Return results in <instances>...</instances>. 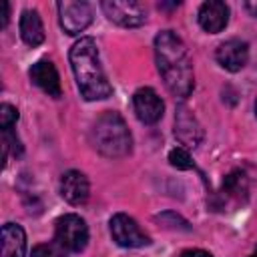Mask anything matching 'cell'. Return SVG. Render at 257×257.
<instances>
[{
    "label": "cell",
    "mask_w": 257,
    "mask_h": 257,
    "mask_svg": "<svg viewBox=\"0 0 257 257\" xmlns=\"http://www.w3.org/2000/svg\"><path fill=\"white\" fill-rule=\"evenodd\" d=\"M155 58L165 86L173 96L185 100L195 86L193 66L183 40L173 30H163L155 38Z\"/></svg>",
    "instance_id": "1"
},
{
    "label": "cell",
    "mask_w": 257,
    "mask_h": 257,
    "mask_svg": "<svg viewBox=\"0 0 257 257\" xmlns=\"http://www.w3.org/2000/svg\"><path fill=\"white\" fill-rule=\"evenodd\" d=\"M68 56L78 90L86 100H100L110 96L112 86L104 76L98 58V48L92 38H80L78 42H74Z\"/></svg>",
    "instance_id": "2"
},
{
    "label": "cell",
    "mask_w": 257,
    "mask_h": 257,
    "mask_svg": "<svg viewBox=\"0 0 257 257\" xmlns=\"http://www.w3.org/2000/svg\"><path fill=\"white\" fill-rule=\"evenodd\" d=\"M90 141L94 149L108 157V159H120L126 157L133 149V137L128 133L126 122L118 112H102L90 131Z\"/></svg>",
    "instance_id": "3"
},
{
    "label": "cell",
    "mask_w": 257,
    "mask_h": 257,
    "mask_svg": "<svg viewBox=\"0 0 257 257\" xmlns=\"http://www.w3.org/2000/svg\"><path fill=\"white\" fill-rule=\"evenodd\" d=\"M54 241L62 245L66 251H82L88 243V227L84 219H80L74 213L58 217L54 227Z\"/></svg>",
    "instance_id": "4"
},
{
    "label": "cell",
    "mask_w": 257,
    "mask_h": 257,
    "mask_svg": "<svg viewBox=\"0 0 257 257\" xmlns=\"http://www.w3.org/2000/svg\"><path fill=\"white\" fill-rule=\"evenodd\" d=\"M110 235L114 239L116 245L120 247H145L151 243L149 235L145 231H141V227L137 225V221L124 213H116L110 219Z\"/></svg>",
    "instance_id": "5"
},
{
    "label": "cell",
    "mask_w": 257,
    "mask_h": 257,
    "mask_svg": "<svg viewBox=\"0 0 257 257\" xmlns=\"http://www.w3.org/2000/svg\"><path fill=\"white\" fill-rule=\"evenodd\" d=\"M58 16L60 26L66 34H80L92 22V8L88 2L62 0L58 2Z\"/></svg>",
    "instance_id": "6"
},
{
    "label": "cell",
    "mask_w": 257,
    "mask_h": 257,
    "mask_svg": "<svg viewBox=\"0 0 257 257\" xmlns=\"http://www.w3.org/2000/svg\"><path fill=\"white\" fill-rule=\"evenodd\" d=\"M100 6L104 10V14L108 16V20H112L124 28H137V26L145 24V20H147V12L139 2L104 0Z\"/></svg>",
    "instance_id": "7"
},
{
    "label": "cell",
    "mask_w": 257,
    "mask_h": 257,
    "mask_svg": "<svg viewBox=\"0 0 257 257\" xmlns=\"http://www.w3.org/2000/svg\"><path fill=\"white\" fill-rule=\"evenodd\" d=\"M175 137L179 139L181 145L195 149L203 141V128L195 114L187 108V104H179L175 112Z\"/></svg>",
    "instance_id": "8"
},
{
    "label": "cell",
    "mask_w": 257,
    "mask_h": 257,
    "mask_svg": "<svg viewBox=\"0 0 257 257\" xmlns=\"http://www.w3.org/2000/svg\"><path fill=\"white\" fill-rule=\"evenodd\" d=\"M133 106H135V112H137L139 120L145 122V124L159 122L163 112H165V104H163L161 96L153 88H149V86L139 88L133 94Z\"/></svg>",
    "instance_id": "9"
},
{
    "label": "cell",
    "mask_w": 257,
    "mask_h": 257,
    "mask_svg": "<svg viewBox=\"0 0 257 257\" xmlns=\"http://www.w3.org/2000/svg\"><path fill=\"white\" fill-rule=\"evenodd\" d=\"M247 60H249V46L239 38H231L219 44L217 48V62L229 72L241 70L247 64Z\"/></svg>",
    "instance_id": "10"
},
{
    "label": "cell",
    "mask_w": 257,
    "mask_h": 257,
    "mask_svg": "<svg viewBox=\"0 0 257 257\" xmlns=\"http://www.w3.org/2000/svg\"><path fill=\"white\" fill-rule=\"evenodd\" d=\"M229 22V6L221 0H209L203 2L199 8V24L203 30L217 34L221 32Z\"/></svg>",
    "instance_id": "11"
},
{
    "label": "cell",
    "mask_w": 257,
    "mask_h": 257,
    "mask_svg": "<svg viewBox=\"0 0 257 257\" xmlns=\"http://www.w3.org/2000/svg\"><path fill=\"white\" fill-rule=\"evenodd\" d=\"M88 193H90V187H88V179L84 177V173L68 171L62 175L60 195L64 197V201H68L70 205H82V203H86Z\"/></svg>",
    "instance_id": "12"
},
{
    "label": "cell",
    "mask_w": 257,
    "mask_h": 257,
    "mask_svg": "<svg viewBox=\"0 0 257 257\" xmlns=\"http://www.w3.org/2000/svg\"><path fill=\"white\" fill-rule=\"evenodd\" d=\"M30 78L32 82L42 88L48 96H54L58 98L62 94V88H60V78H58V72L54 68V64L50 60H38L32 64L30 68Z\"/></svg>",
    "instance_id": "13"
},
{
    "label": "cell",
    "mask_w": 257,
    "mask_h": 257,
    "mask_svg": "<svg viewBox=\"0 0 257 257\" xmlns=\"http://www.w3.org/2000/svg\"><path fill=\"white\" fill-rule=\"evenodd\" d=\"M2 257H26V235L20 225L2 227Z\"/></svg>",
    "instance_id": "14"
},
{
    "label": "cell",
    "mask_w": 257,
    "mask_h": 257,
    "mask_svg": "<svg viewBox=\"0 0 257 257\" xmlns=\"http://www.w3.org/2000/svg\"><path fill=\"white\" fill-rule=\"evenodd\" d=\"M20 36L28 46H38L44 42V26L36 10H24L20 18Z\"/></svg>",
    "instance_id": "15"
},
{
    "label": "cell",
    "mask_w": 257,
    "mask_h": 257,
    "mask_svg": "<svg viewBox=\"0 0 257 257\" xmlns=\"http://www.w3.org/2000/svg\"><path fill=\"white\" fill-rule=\"evenodd\" d=\"M247 191H249V183H247L245 173L233 171V173H229L225 177V181H223V193H227L229 197L241 201V199L247 197Z\"/></svg>",
    "instance_id": "16"
},
{
    "label": "cell",
    "mask_w": 257,
    "mask_h": 257,
    "mask_svg": "<svg viewBox=\"0 0 257 257\" xmlns=\"http://www.w3.org/2000/svg\"><path fill=\"white\" fill-rule=\"evenodd\" d=\"M169 163H171L173 167H177V169H183V171L193 169L191 155H189V151L183 149V147H175V149L169 153Z\"/></svg>",
    "instance_id": "17"
},
{
    "label": "cell",
    "mask_w": 257,
    "mask_h": 257,
    "mask_svg": "<svg viewBox=\"0 0 257 257\" xmlns=\"http://www.w3.org/2000/svg\"><path fill=\"white\" fill-rule=\"evenodd\" d=\"M64 251L66 249L62 245H58L56 241L54 243H42V245H36L32 249V255L30 257H66Z\"/></svg>",
    "instance_id": "18"
},
{
    "label": "cell",
    "mask_w": 257,
    "mask_h": 257,
    "mask_svg": "<svg viewBox=\"0 0 257 257\" xmlns=\"http://www.w3.org/2000/svg\"><path fill=\"white\" fill-rule=\"evenodd\" d=\"M2 135H4V141H2V147H4V163H6V157H8V149L12 151L14 157H20L24 149H22L20 139L14 135V131L8 128V131H2Z\"/></svg>",
    "instance_id": "19"
},
{
    "label": "cell",
    "mask_w": 257,
    "mask_h": 257,
    "mask_svg": "<svg viewBox=\"0 0 257 257\" xmlns=\"http://www.w3.org/2000/svg\"><path fill=\"white\" fill-rule=\"evenodd\" d=\"M16 120H18V110H16L12 104L4 102V104L0 106V126H2V131L12 128V126L16 124Z\"/></svg>",
    "instance_id": "20"
},
{
    "label": "cell",
    "mask_w": 257,
    "mask_h": 257,
    "mask_svg": "<svg viewBox=\"0 0 257 257\" xmlns=\"http://www.w3.org/2000/svg\"><path fill=\"white\" fill-rule=\"evenodd\" d=\"M183 257H213V255L207 251H201V249H189L183 253Z\"/></svg>",
    "instance_id": "21"
},
{
    "label": "cell",
    "mask_w": 257,
    "mask_h": 257,
    "mask_svg": "<svg viewBox=\"0 0 257 257\" xmlns=\"http://www.w3.org/2000/svg\"><path fill=\"white\" fill-rule=\"evenodd\" d=\"M0 6H2V22H0V26L6 28V24H8V2H2Z\"/></svg>",
    "instance_id": "22"
},
{
    "label": "cell",
    "mask_w": 257,
    "mask_h": 257,
    "mask_svg": "<svg viewBox=\"0 0 257 257\" xmlns=\"http://www.w3.org/2000/svg\"><path fill=\"white\" fill-rule=\"evenodd\" d=\"M245 8L251 12V16L257 18V0H251V2H245Z\"/></svg>",
    "instance_id": "23"
},
{
    "label": "cell",
    "mask_w": 257,
    "mask_h": 257,
    "mask_svg": "<svg viewBox=\"0 0 257 257\" xmlns=\"http://www.w3.org/2000/svg\"><path fill=\"white\" fill-rule=\"evenodd\" d=\"M249 257H257V249H255V251H253V255H249Z\"/></svg>",
    "instance_id": "24"
},
{
    "label": "cell",
    "mask_w": 257,
    "mask_h": 257,
    "mask_svg": "<svg viewBox=\"0 0 257 257\" xmlns=\"http://www.w3.org/2000/svg\"><path fill=\"white\" fill-rule=\"evenodd\" d=\"M255 114H257V102H255Z\"/></svg>",
    "instance_id": "25"
}]
</instances>
